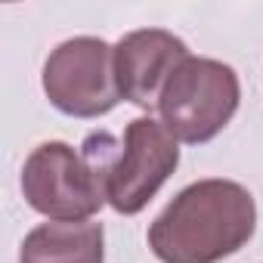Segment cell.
<instances>
[{
    "label": "cell",
    "instance_id": "3",
    "mask_svg": "<svg viewBox=\"0 0 263 263\" xmlns=\"http://www.w3.org/2000/svg\"><path fill=\"white\" fill-rule=\"evenodd\" d=\"M25 201L50 220H90L108 198L102 164L68 143L37 146L22 171Z\"/></svg>",
    "mask_w": 263,
    "mask_h": 263
},
{
    "label": "cell",
    "instance_id": "1",
    "mask_svg": "<svg viewBox=\"0 0 263 263\" xmlns=\"http://www.w3.org/2000/svg\"><path fill=\"white\" fill-rule=\"evenodd\" d=\"M257 226V208L232 180L186 186L152 223L149 248L161 263H217L245 248Z\"/></svg>",
    "mask_w": 263,
    "mask_h": 263
},
{
    "label": "cell",
    "instance_id": "7",
    "mask_svg": "<svg viewBox=\"0 0 263 263\" xmlns=\"http://www.w3.org/2000/svg\"><path fill=\"white\" fill-rule=\"evenodd\" d=\"M105 232L93 220H53L31 229L22 241L19 263H102Z\"/></svg>",
    "mask_w": 263,
    "mask_h": 263
},
{
    "label": "cell",
    "instance_id": "4",
    "mask_svg": "<svg viewBox=\"0 0 263 263\" xmlns=\"http://www.w3.org/2000/svg\"><path fill=\"white\" fill-rule=\"evenodd\" d=\"M180 164V146L174 134L152 121L137 118L124 130L121 149L102 161L105 198L118 214H140L152 195L164 186V180Z\"/></svg>",
    "mask_w": 263,
    "mask_h": 263
},
{
    "label": "cell",
    "instance_id": "2",
    "mask_svg": "<svg viewBox=\"0 0 263 263\" xmlns=\"http://www.w3.org/2000/svg\"><path fill=\"white\" fill-rule=\"evenodd\" d=\"M238 96V74L226 62L189 56L161 90V124L174 134V140L208 143L235 115Z\"/></svg>",
    "mask_w": 263,
    "mask_h": 263
},
{
    "label": "cell",
    "instance_id": "5",
    "mask_svg": "<svg viewBox=\"0 0 263 263\" xmlns=\"http://www.w3.org/2000/svg\"><path fill=\"white\" fill-rule=\"evenodd\" d=\"M47 99L74 118H99L121 99L115 78V50L99 37H71L59 44L44 65Z\"/></svg>",
    "mask_w": 263,
    "mask_h": 263
},
{
    "label": "cell",
    "instance_id": "6",
    "mask_svg": "<svg viewBox=\"0 0 263 263\" xmlns=\"http://www.w3.org/2000/svg\"><path fill=\"white\" fill-rule=\"evenodd\" d=\"M189 59V50L180 37L161 28L130 31L115 47V78L124 99L134 105H158L171 74Z\"/></svg>",
    "mask_w": 263,
    "mask_h": 263
}]
</instances>
